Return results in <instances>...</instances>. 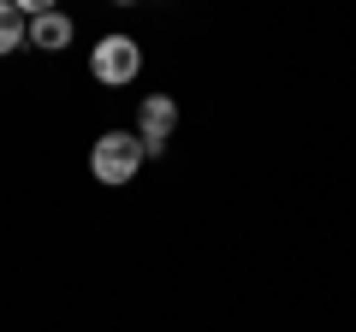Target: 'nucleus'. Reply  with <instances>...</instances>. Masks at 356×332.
Masks as SVG:
<instances>
[{
  "mask_svg": "<svg viewBox=\"0 0 356 332\" xmlns=\"http://www.w3.org/2000/svg\"><path fill=\"white\" fill-rule=\"evenodd\" d=\"M143 142L131 137V131H107V137H95V149H89V172L102 184H131L143 172Z\"/></svg>",
  "mask_w": 356,
  "mask_h": 332,
  "instance_id": "obj_1",
  "label": "nucleus"
},
{
  "mask_svg": "<svg viewBox=\"0 0 356 332\" xmlns=\"http://www.w3.org/2000/svg\"><path fill=\"white\" fill-rule=\"evenodd\" d=\"M89 72H95V83H131V77L143 72V48L131 36H102L95 42V53H89Z\"/></svg>",
  "mask_w": 356,
  "mask_h": 332,
  "instance_id": "obj_2",
  "label": "nucleus"
},
{
  "mask_svg": "<svg viewBox=\"0 0 356 332\" xmlns=\"http://www.w3.org/2000/svg\"><path fill=\"white\" fill-rule=\"evenodd\" d=\"M172 131H178V101H172V95H149V101L137 107V142H143V154H161Z\"/></svg>",
  "mask_w": 356,
  "mask_h": 332,
  "instance_id": "obj_3",
  "label": "nucleus"
},
{
  "mask_svg": "<svg viewBox=\"0 0 356 332\" xmlns=\"http://www.w3.org/2000/svg\"><path fill=\"white\" fill-rule=\"evenodd\" d=\"M30 48H42V53H60V48H72V18L65 13H48V6H42L36 18H30Z\"/></svg>",
  "mask_w": 356,
  "mask_h": 332,
  "instance_id": "obj_4",
  "label": "nucleus"
},
{
  "mask_svg": "<svg viewBox=\"0 0 356 332\" xmlns=\"http://www.w3.org/2000/svg\"><path fill=\"white\" fill-rule=\"evenodd\" d=\"M24 36H30V18H24V6H13V0H0V60L24 48Z\"/></svg>",
  "mask_w": 356,
  "mask_h": 332,
  "instance_id": "obj_5",
  "label": "nucleus"
}]
</instances>
